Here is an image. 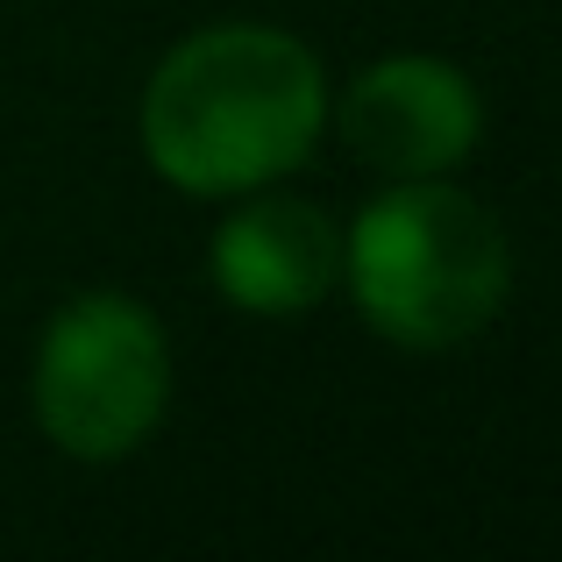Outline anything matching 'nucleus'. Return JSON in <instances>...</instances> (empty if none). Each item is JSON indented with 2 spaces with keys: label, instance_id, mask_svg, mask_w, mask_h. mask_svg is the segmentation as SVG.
<instances>
[{
  "label": "nucleus",
  "instance_id": "nucleus-3",
  "mask_svg": "<svg viewBox=\"0 0 562 562\" xmlns=\"http://www.w3.org/2000/svg\"><path fill=\"white\" fill-rule=\"evenodd\" d=\"M29 413L71 463H128L171 413V335L136 292H71L36 335Z\"/></svg>",
  "mask_w": 562,
  "mask_h": 562
},
{
  "label": "nucleus",
  "instance_id": "nucleus-1",
  "mask_svg": "<svg viewBox=\"0 0 562 562\" xmlns=\"http://www.w3.org/2000/svg\"><path fill=\"white\" fill-rule=\"evenodd\" d=\"M328 65L278 22H206L179 36L136 100L143 165L186 200L285 186L328 136Z\"/></svg>",
  "mask_w": 562,
  "mask_h": 562
},
{
  "label": "nucleus",
  "instance_id": "nucleus-5",
  "mask_svg": "<svg viewBox=\"0 0 562 562\" xmlns=\"http://www.w3.org/2000/svg\"><path fill=\"white\" fill-rule=\"evenodd\" d=\"M206 278L235 314H257V321L314 314L342 285V228L328 221V206L257 186L214 221Z\"/></svg>",
  "mask_w": 562,
  "mask_h": 562
},
{
  "label": "nucleus",
  "instance_id": "nucleus-4",
  "mask_svg": "<svg viewBox=\"0 0 562 562\" xmlns=\"http://www.w3.org/2000/svg\"><path fill=\"white\" fill-rule=\"evenodd\" d=\"M335 128L378 179H456L484 143V93L435 50H392L349 79Z\"/></svg>",
  "mask_w": 562,
  "mask_h": 562
},
{
  "label": "nucleus",
  "instance_id": "nucleus-2",
  "mask_svg": "<svg viewBox=\"0 0 562 562\" xmlns=\"http://www.w3.org/2000/svg\"><path fill=\"white\" fill-rule=\"evenodd\" d=\"M342 292L392 349L441 357L506 314L513 243L456 179H384L342 228Z\"/></svg>",
  "mask_w": 562,
  "mask_h": 562
}]
</instances>
